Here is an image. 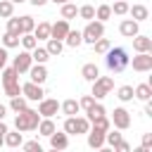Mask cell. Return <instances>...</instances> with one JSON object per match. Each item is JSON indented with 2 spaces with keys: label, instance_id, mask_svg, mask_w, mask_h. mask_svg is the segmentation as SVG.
I'll use <instances>...</instances> for the list:
<instances>
[{
  "label": "cell",
  "instance_id": "1",
  "mask_svg": "<svg viewBox=\"0 0 152 152\" xmlns=\"http://www.w3.org/2000/svg\"><path fill=\"white\" fill-rule=\"evenodd\" d=\"M104 55H107V57H104V64H107V69L114 71V74L124 71V69L131 64V57H128L126 48H109Z\"/></svg>",
  "mask_w": 152,
  "mask_h": 152
},
{
  "label": "cell",
  "instance_id": "2",
  "mask_svg": "<svg viewBox=\"0 0 152 152\" xmlns=\"http://www.w3.org/2000/svg\"><path fill=\"white\" fill-rule=\"evenodd\" d=\"M38 121H40V114H38V109H21V112H17V119H14V128L17 131H21V133H26V131H36L38 128Z\"/></svg>",
  "mask_w": 152,
  "mask_h": 152
},
{
  "label": "cell",
  "instance_id": "3",
  "mask_svg": "<svg viewBox=\"0 0 152 152\" xmlns=\"http://www.w3.org/2000/svg\"><path fill=\"white\" fill-rule=\"evenodd\" d=\"M114 90V78L112 76H97L95 81H93V97L95 100H102V97H107L109 93Z\"/></svg>",
  "mask_w": 152,
  "mask_h": 152
},
{
  "label": "cell",
  "instance_id": "4",
  "mask_svg": "<svg viewBox=\"0 0 152 152\" xmlns=\"http://www.w3.org/2000/svg\"><path fill=\"white\" fill-rule=\"evenodd\" d=\"M100 36H104V21H95V19H90L88 21V26L81 31V38H83V43H95Z\"/></svg>",
  "mask_w": 152,
  "mask_h": 152
},
{
  "label": "cell",
  "instance_id": "5",
  "mask_svg": "<svg viewBox=\"0 0 152 152\" xmlns=\"http://www.w3.org/2000/svg\"><path fill=\"white\" fill-rule=\"evenodd\" d=\"M112 124H114L116 131H126V128L131 126V114H128V109L116 107V109L112 112Z\"/></svg>",
  "mask_w": 152,
  "mask_h": 152
},
{
  "label": "cell",
  "instance_id": "6",
  "mask_svg": "<svg viewBox=\"0 0 152 152\" xmlns=\"http://www.w3.org/2000/svg\"><path fill=\"white\" fill-rule=\"evenodd\" d=\"M21 95L26 97V100H33V102H38V100H43V88H40V83H33V81H28V83H24L21 86Z\"/></svg>",
  "mask_w": 152,
  "mask_h": 152
},
{
  "label": "cell",
  "instance_id": "7",
  "mask_svg": "<svg viewBox=\"0 0 152 152\" xmlns=\"http://www.w3.org/2000/svg\"><path fill=\"white\" fill-rule=\"evenodd\" d=\"M57 112H59V102L57 100H52V97L38 100V114L40 116H55Z\"/></svg>",
  "mask_w": 152,
  "mask_h": 152
},
{
  "label": "cell",
  "instance_id": "8",
  "mask_svg": "<svg viewBox=\"0 0 152 152\" xmlns=\"http://www.w3.org/2000/svg\"><path fill=\"white\" fill-rule=\"evenodd\" d=\"M31 64H33V59H31V52H28V50L19 52V55L14 57V62H12V66L17 69V74H26V71L31 69Z\"/></svg>",
  "mask_w": 152,
  "mask_h": 152
},
{
  "label": "cell",
  "instance_id": "9",
  "mask_svg": "<svg viewBox=\"0 0 152 152\" xmlns=\"http://www.w3.org/2000/svg\"><path fill=\"white\" fill-rule=\"evenodd\" d=\"M133 71H152V52H138L133 57Z\"/></svg>",
  "mask_w": 152,
  "mask_h": 152
},
{
  "label": "cell",
  "instance_id": "10",
  "mask_svg": "<svg viewBox=\"0 0 152 152\" xmlns=\"http://www.w3.org/2000/svg\"><path fill=\"white\" fill-rule=\"evenodd\" d=\"M69 33V19H59L55 24H50V38H57V40H64V36Z\"/></svg>",
  "mask_w": 152,
  "mask_h": 152
},
{
  "label": "cell",
  "instance_id": "11",
  "mask_svg": "<svg viewBox=\"0 0 152 152\" xmlns=\"http://www.w3.org/2000/svg\"><path fill=\"white\" fill-rule=\"evenodd\" d=\"M133 50H135V52H152V38L135 33V36H133Z\"/></svg>",
  "mask_w": 152,
  "mask_h": 152
},
{
  "label": "cell",
  "instance_id": "12",
  "mask_svg": "<svg viewBox=\"0 0 152 152\" xmlns=\"http://www.w3.org/2000/svg\"><path fill=\"white\" fill-rule=\"evenodd\" d=\"M26 74L31 76V81H33V83H40V86H43V83H45V78H48V69H45V64H36V66L31 64V69H28Z\"/></svg>",
  "mask_w": 152,
  "mask_h": 152
},
{
  "label": "cell",
  "instance_id": "13",
  "mask_svg": "<svg viewBox=\"0 0 152 152\" xmlns=\"http://www.w3.org/2000/svg\"><path fill=\"white\" fill-rule=\"evenodd\" d=\"M88 145H90L93 150H100V147H104V131L88 128Z\"/></svg>",
  "mask_w": 152,
  "mask_h": 152
},
{
  "label": "cell",
  "instance_id": "14",
  "mask_svg": "<svg viewBox=\"0 0 152 152\" xmlns=\"http://www.w3.org/2000/svg\"><path fill=\"white\" fill-rule=\"evenodd\" d=\"M48 138H50V147H52V150H66V147H69V135H66V133H57V131H55V133L48 135Z\"/></svg>",
  "mask_w": 152,
  "mask_h": 152
},
{
  "label": "cell",
  "instance_id": "15",
  "mask_svg": "<svg viewBox=\"0 0 152 152\" xmlns=\"http://www.w3.org/2000/svg\"><path fill=\"white\" fill-rule=\"evenodd\" d=\"M119 33L126 36V38H133V36L138 33V21H135V19H124V21L119 24Z\"/></svg>",
  "mask_w": 152,
  "mask_h": 152
},
{
  "label": "cell",
  "instance_id": "16",
  "mask_svg": "<svg viewBox=\"0 0 152 152\" xmlns=\"http://www.w3.org/2000/svg\"><path fill=\"white\" fill-rule=\"evenodd\" d=\"M55 131H57V126H55L52 116H43V119L38 121V133H40V135H45V138H48V135H52Z\"/></svg>",
  "mask_w": 152,
  "mask_h": 152
},
{
  "label": "cell",
  "instance_id": "17",
  "mask_svg": "<svg viewBox=\"0 0 152 152\" xmlns=\"http://www.w3.org/2000/svg\"><path fill=\"white\" fill-rule=\"evenodd\" d=\"M128 14H131V19H135L140 24V21H145L150 17V10L145 5H133V7H128Z\"/></svg>",
  "mask_w": 152,
  "mask_h": 152
},
{
  "label": "cell",
  "instance_id": "18",
  "mask_svg": "<svg viewBox=\"0 0 152 152\" xmlns=\"http://www.w3.org/2000/svg\"><path fill=\"white\" fill-rule=\"evenodd\" d=\"M81 76H83L86 81H90V83H93V81L100 76V69H97V64H93V62L83 64V66H81Z\"/></svg>",
  "mask_w": 152,
  "mask_h": 152
},
{
  "label": "cell",
  "instance_id": "19",
  "mask_svg": "<svg viewBox=\"0 0 152 152\" xmlns=\"http://www.w3.org/2000/svg\"><path fill=\"white\" fill-rule=\"evenodd\" d=\"M133 97L147 102V100L152 97V88H150V83H140V86H135V88H133Z\"/></svg>",
  "mask_w": 152,
  "mask_h": 152
},
{
  "label": "cell",
  "instance_id": "20",
  "mask_svg": "<svg viewBox=\"0 0 152 152\" xmlns=\"http://www.w3.org/2000/svg\"><path fill=\"white\" fill-rule=\"evenodd\" d=\"M2 140H5V145H7V147H19V145L24 142V140H21V131H14V133H12L10 128H7V133H5V138H2Z\"/></svg>",
  "mask_w": 152,
  "mask_h": 152
},
{
  "label": "cell",
  "instance_id": "21",
  "mask_svg": "<svg viewBox=\"0 0 152 152\" xmlns=\"http://www.w3.org/2000/svg\"><path fill=\"white\" fill-rule=\"evenodd\" d=\"M33 36L38 40H48L50 38V21H40L38 26H33Z\"/></svg>",
  "mask_w": 152,
  "mask_h": 152
},
{
  "label": "cell",
  "instance_id": "22",
  "mask_svg": "<svg viewBox=\"0 0 152 152\" xmlns=\"http://www.w3.org/2000/svg\"><path fill=\"white\" fill-rule=\"evenodd\" d=\"M59 109H62L66 116H76L81 107H78V100H64V102L59 104Z\"/></svg>",
  "mask_w": 152,
  "mask_h": 152
},
{
  "label": "cell",
  "instance_id": "23",
  "mask_svg": "<svg viewBox=\"0 0 152 152\" xmlns=\"http://www.w3.org/2000/svg\"><path fill=\"white\" fill-rule=\"evenodd\" d=\"M19 43H21V48H24V50H28V52H31V50L38 45V38H36L33 33H21V36H19Z\"/></svg>",
  "mask_w": 152,
  "mask_h": 152
},
{
  "label": "cell",
  "instance_id": "24",
  "mask_svg": "<svg viewBox=\"0 0 152 152\" xmlns=\"http://www.w3.org/2000/svg\"><path fill=\"white\" fill-rule=\"evenodd\" d=\"M45 50H48V55H50V57H57V55L64 50V45H62V40H57V38H48Z\"/></svg>",
  "mask_w": 152,
  "mask_h": 152
},
{
  "label": "cell",
  "instance_id": "25",
  "mask_svg": "<svg viewBox=\"0 0 152 152\" xmlns=\"http://www.w3.org/2000/svg\"><path fill=\"white\" fill-rule=\"evenodd\" d=\"M31 59H33L36 64H45V62L50 59V55H48L45 48H38V45H36V48L31 50Z\"/></svg>",
  "mask_w": 152,
  "mask_h": 152
},
{
  "label": "cell",
  "instance_id": "26",
  "mask_svg": "<svg viewBox=\"0 0 152 152\" xmlns=\"http://www.w3.org/2000/svg\"><path fill=\"white\" fill-rule=\"evenodd\" d=\"M90 124H93L90 128H97V131H104V133H107V131L112 128V121L107 119V114H102V116H95V119H93Z\"/></svg>",
  "mask_w": 152,
  "mask_h": 152
},
{
  "label": "cell",
  "instance_id": "27",
  "mask_svg": "<svg viewBox=\"0 0 152 152\" xmlns=\"http://www.w3.org/2000/svg\"><path fill=\"white\" fill-rule=\"evenodd\" d=\"M64 40H66V45H69V48H78V45L83 43V38H81V31H71V28H69V33L64 36Z\"/></svg>",
  "mask_w": 152,
  "mask_h": 152
},
{
  "label": "cell",
  "instance_id": "28",
  "mask_svg": "<svg viewBox=\"0 0 152 152\" xmlns=\"http://www.w3.org/2000/svg\"><path fill=\"white\" fill-rule=\"evenodd\" d=\"M0 71H2V86L5 83H12V81H19V74H17L14 66H2Z\"/></svg>",
  "mask_w": 152,
  "mask_h": 152
},
{
  "label": "cell",
  "instance_id": "29",
  "mask_svg": "<svg viewBox=\"0 0 152 152\" xmlns=\"http://www.w3.org/2000/svg\"><path fill=\"white\" fill-rule=\"evenodd\" d=\"M76 14H78V7H76V5L71 2V0L62 5V19H74Z\"/></svg>",
  "mask_w": 152,
  "mask_h": 152
},
{
  "label": "cell",
  "instance_id": "30",
  "mask_svg": "<svg viewBox=\"0 0 152 152\" xmlns=\"http://www.w3.org/2000/svg\"><path fill=\"white\" fill-rule=\"evenodd\" d=\"M7 33H14V36H21V24H19V17H7Z\"/></svg>",
  "mask_w": 152,
  "mask_h": 152
},
{
  "label": "cell",
  "instance_id": "31",
  "mask_svg": "<svg viewBox=\"0 0 152 152\" xmlns=\"http://www.w3.org/2000/svg\"><path fill=\"white\" fill-rule=\"evenodd\" d=\"M109 17H112V5H100L95 10V19L97 21H107Z\"/></svg>",
  "mask_w": 152,
  "mask_h": 152
},
{
  "label": "cell",
  "instance_id": "32",
  "mask_svg": "<svg viewBox=\"0 0 152 152\" xmlns=\"http://www.w3.org/2000/svg\"><path fill=\"white\" fill-rule=\"evenodd\" d=\"M116 97H119L121 102H131V100H133V86H121V88L116 90Z\"/></svg>",
  "mask_w": 152,
  "mask_h": 152
},
{
  "label": "cell",
  "instance_id": "33",
  "mask_svg": "<svg viewBox=\"0 0 152 152\" xmlns=\"http://www.w3.org/2000/svg\"><path fill=\"white\" fill-rule=\"evenodd\" d=\"M19 24H21V33H33V26H36V21H33V17H19Z\"/></svg>",
  "mask_w": 152,
  "mask_h": 152
},
{
  "label": "cell",
  "instance_id": "34",
  "mask_svg": "<svg viewBox=\"0 0 152 152\" xmlns=\"http://www.w3.org/2000/svg\"><path fill=\"white\" fill-rule=\"evenodd\" d=\"M93 48H95V52H97V55H104V52H107V50L112 48V43H109L107 38H102V36H100V38H97V40L93 43Z\"/></svg>",
  "mask_w": 152,
  "mask_h": 152
},
{
  "label": "cell",
  "instance_id": "35",
  "mask_svg": "<svg viewBox=\"0 0 152 152\" xmlns=\"http://www.w3.org/2000/svg\"><path fill=\"white\" fill-rule=\"evenodd\" d=\"M10 109H12V112H21V109H26V97H21V95L10 97Z\"/></svg>",
  "mask_w": 152,
  "mask_h": 152
},
{
  "label": "cell",
  "instance_id": "36",
  "mask_svg": "<svg viewBox=\"0 0 152 152\" xmlns=\"http://www.w3.org/2000/svg\"><path fill=\"white\" fill-rule=\"evenodd\" d=\"M86 114H88V121H93L95 116H102V114H107V109H104V107H102L100 102H93V107H90V109H88Z\"/></svg>",
  "mask_w": 152,
  "mask_h": 152
},
{
  "label": "cell",
  "instance_id": "37",
  "mask_svg": "<svg viewBox=\"0 0 152 152\" xmlns=\"http://www.w3.org/2000/svg\"><path fill=\"white\" fill-rule=\"evenodd\" d=\"M5 95H10V97H17V95H21V86H19V81L5 83Z\"/></svg>",
  "mask_w": 152,
  "mask_h": 152
},
{
  "label": "cell",
  "instance_id": "38",
  "mask_svg": "<svg viewBox=\"0 0 152 152\" xmlns=\"http://www.w3.org/2000/svg\"><path fill=\"white\" fill-rule=\"evenodd\" d=\"M14 14V2H10V0H0V17H12Z\"/></svg>",
  "mask_w": 152,
  "mask_h": 152
},
{
  "label": "cell",
  "instance_id": "39",
  "mask_svg": "<svg viewBox=\"0 0 152 152\" xmlns=\"http://www.w3.org/2000/svg\"><path fill=\"white\" fill-rule=\"evenodd\" d=\"M64 133L66 135H78L76 133V116H66L64 119Z\"/></svg>",
  "mask_w": 152,
  "mask_h": 152
},
{
  "label": "cell",
  "instance_id": "40",
  "mask_svg": "<svg viewBox=\"0 0 152 152\" xmlns=\"http://www.w3.org/2000/svg\"><path fill=\"white\" fill-rule=\"evenodd\" d=\"M128 7H131L128 2H124V0H116V2L112 5V14H119V17H121V14H128Z\"/></svg>",
  "mask_w": 152,
  "mask_h": 152
},
{
  "label": "cell",
  "instance_id": "41",
  "mask_svg": "<svg viewBox=\"0 0 152 152\" xmlns=\"http://www.w3.org/2000/svg\"><path fill=\"white\" fill-rule=\"evenodd\" d=\"M17 45H19V36H14V33L2 36V48H17Z\"/></svg>",
  "mask_w": 152,
  "mask_h": 152
},
{
  "label": "cell",
  "instance_id": "42",
  "mask_svg": "<svg viewBox=\"0 0 152 152\" xmlns=\"http://www.w3.org/2000/svg\"><path fill=\"white\" fill-rule=\"evenodd\" d=\"M78 14L90 21V19H95V7L93 5H83V7H78Z\"/></svg>",
  "mask_w": 152,
  "mask_h": 152
},
{
  "label": "cell",
  "instance_id": "43",
  "mask_svg": "<svg viewBox=\"0 0 152 152\" xmlns=\"http://www.w3.org/2000/svg\"><path fill=\"white\" fill-rule=\"evenodd\" d=\"M90 128V121L86 116H76V133H88Z\"/></svg>",
  "mask_w": 152,
  "mask_h": 152
},
{
  "label": "cell",
  "instance_id": "44",
  "mask_svg": "<svg viewBox=\"0 0 152 152\" xmlns=\"http://www.w3.org/2000/svg\"><path fill=\"white\" fill-rule=\"evenodd\" d=\"M93 102H95V97H93V95H83V97H81V100H78V107H81V109H86V112H88V109H90V107H93Z\"/></svg>",
  "mask_w": 152,
  "mask_h": 152
},
{
  "label": "cell",
  "instance_id": "45",
  "mask_svg": "<svg viewBox=\"0 0 152 152\" xmlns=\"http://www.w3.org/2000/svg\"><path fill=\"white\" fill-rule=\"evenodd\" d=\"M119 140H121V133H116V131H114V133H109V131L104 133V142H109L112 147H114V145H116Z\"/></svg>",
  "mask_w": 152,
  "mask_h": 152
},
{
  "label": "cell",
  "instance_id": "46",
  "mask_svg": "<svg viewBox=\"0 0 152 152\" xmlns=\"http://www.w3.org/2000/svg\"><path fill=\"white\" fill-rule=\"evenodd\" d=\"M21 145H24V150H26V152H40L38 140H28V142H21Z\"/></svg>",
  "mask_w": 152,
  "mask_h": 152
},
{
  "label": "cell",
  "instance_id": "47",
  "mask_svg": "<svg viewBox=\"0 0 152 152\" xmlns=\"http://www.w3.org/2000/svg\"><path fill=\"white\" fill-rule=\"evenodd\" d=\"M114 150H116V152H128V150H131V145H128V142H126V140L121 138V140H119V142L114 145Z\"/></svg>",
  "mask_w": 152,
  "mask_h": 152
},
{
  "label": "cell",
  "instance_id": "48",
  "mask_svg": "<svg viewBox=\"0 0 152 152\" xmlns=\"http://www.w3.org/2000/svg\"><path fill=\"white\" fill-rule=\"evenodd\" d=\"M142 147H145V150L152 147V133H145V135H142Z\"/></svg>",
  "mask_w": 152,
  "mask_h": 152
},
{
  "label": "cell",
  "instance_id": "49",
  "mask_svg": "<svg viewBox=\"0 0 152 152\" xmlns=\"http://www.w3.org/2000/svg\"><path fill=\"white\" fill-rule=\"evenodd\" d=\"M7 64V48H0V69Z\"/></svg>",
  "mask_w": 152,
  "mask_h": 152
},
{
  "label": "cell",
  "instance_id": "50",
  "mask_svg": "<svg viewBox=\"0 0 152 152\" xmlns=\"http://www.w3.org/2000/svg\"><path fill=\"white\" fill-rule=\"evenodd\" d=\"M26 2H31V5H33V7H43V5H45V2H48V0H26Z\"/></svg>",
  "mask_w": 152,
  "mask_h": 152
},
{
  "label": "cell",
  "instance_id": "51",
  "mask_svg": "<svg viewBox=\"0 0 152 152\" xmlns=\"http://www.w3.org/2000/svg\"><path fill=\"white\" fill-rule=\"evenodd\" d=\"M145 114H147V116H152V104H150V100L145 102Z\"/></svg>",
  "mask_w": 152,
  "mask_h": 152
},
{
  "label": "cell",
  "instance_id": "52",
  "mask_svg": "<svg viewBox=\"0 0 152 152\" xmlns=\"http://www.w3.org/2000/svg\"><path fill=\"white\" fill-rule=\"evenodd\" d=\"M5 114H7V107H5V104H0V119H5Z\"/></svg>",
  "mask_w": 152,
  "mask_h": 152
},
{
  "label": "cell",
  "instance_id": "53",
  "mask_svg": "<svg viewBox=\"0 0 152 152\" xmlns=\"http://www.w3.org/2000/svg\"><path fill=\"white\" fill-rule=\"evenodd\" d=\"M55 5H64V2H69V0H52Z\"/></svg>",
  "mask_w": 152,
  "mask_h": 152
},
{
  "label": "cell",
  "instance_id": "54",
  "mask_svg": "<svg viewBox=\"0 0 152 152\" xmlns=\"http://www.w3.org/2000/svg\"><path fill=\"white\" fill-rule=\"evenodd\" d=\"M10 2H14V5H19V2H26V0H10Z\"/></svg>",
  "mask_w": 152,
  "mask_h": 152
},
{
  "label": "cell",
  "instance_id": "55",
  "mask_svg": "<svg viewBox=\"0 0 152 152\" xmlns=\"http://www.w3.org/2000/svg\"><path fill=\"white\" fill-rule=\"evenodd\" d=\"M2 138H5V135H0V145H5V140H2Z\"/></svg>",
  "mask_w": 152,
  "mask_h": 152
}]
</instances>
